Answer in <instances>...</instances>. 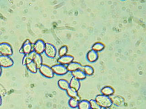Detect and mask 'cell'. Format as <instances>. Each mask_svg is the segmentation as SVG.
<instances>
[{
	"label": "cell",
	"instance_id": "cell-1",
	"mask_svg": "<svg viewBox=\"0 0 146 109\" xmlns=\"http://www.w3.org/2000/svg\"><path fill=\"white\" fill-rule=\"evenodd\" d=\"M95 100L102 108H110L112 104L111 98L108 96L103 95H97Z\"/></svg>",
	"mask_w": 146,
	"mask_h": 109
},
{
	"label": "cell",
	"instance_id": "cell-2",
	"mask_svg": "<svg viewBox=\"0 0 146 109\" xmlns=\"http://www.w3.org/2000/svg\"><path fill=\"white\" fill-rule=\"evenodd\" d=\"M0 53L1 55L10 56L13 54V50L11 45L6 42L0 44Z\"/></svg>",
	"mask_w": 146,
	"mask_h": 109
},
{
	"label": "cell",
	"instance_id": "cell-3",
	"mask_svg": "<svg viewBox=\"0 0 146 109\" xmlns=\"http://www.w3.org/2000/svg\"><path fill=\"white\" fill-rule=\"evenodd\" d=\"M41 74L48 78H52L54 76V73L51 67L47 65H42L39 67Z\"/></svg>",
	"mask_w": 146,
	"mask_h": 109
},
{
	"label": "cell",
	"instance_id": "cell-4",
	"mask_svg": "<svg viewBox=\"0 0 146 109\" xmlns=\"http://www.w3.org/2000/svg\"><path fill=\"white\" fill-rule=\"evenodd\" d=\"M13 60L9 56L0 55V66L4 68L11 67L13 65Z\"/></svg>",
	"mask_w": 146,
	"mask_h": 109
},
{
	"label": "cell",
	"instance_id": "cell-5",
	"mask_svg": "<svg viewBox=\"0 0 146 109\" xmlns=\"http://www.w3.org/2000/svg\"><path fill=\"white\" fill-rule=\"evenodd\" d=\"M33 46L31 41L29 40H26L23 44V46L20 50L21 53L26 54H29L33 52Z\"/></svg>",
	"mask_w": 146,
	"mask_h": 109
},
{
	"label": "cell",
	"instance_id": "cell-6",
	"mask_svg": "<svg viewBox=\"0 0 146 109\" xmlns=\"http://www.w3.org/2000/svg\"><path fill=\"white\" fill-rule=\"evenodd\" d=\"M33 48L36 53L40 54L45 51V43L42 40H38L33 45Z\"/></svg>",
	"mask_w": 146,
	"mask_h": 109
},
{
	"label": "cell",
	"instance_id": "cell-7",
	"mask_svg": "<svg viewBox=\"0 0 146 109\" xmlns=\"http://www.w3.org/2000/svg\"><path fill=\"white\" fill-rule=\"evenodd\" d=\"M51 68L54 73L56 75L62 76L67 74L68 72L67 67L62 64L54 65Z\"/></svg>",
	"mask_w": 146,
	"mask_h": 109
},
{
	"label": "cell",
	"instance_id": "cell-8",
	"mask_svg": "<svg viewBox=\"0 0 146 109\" xmlns=\"http://www.w3.org/2000/svg\"><path fill=\"white\" fill-rule=\"evenodd\" d=\"M44 51L46 54L50 58H54L56 56L57 53L56 48L51 44L46 43Z\"/></svg>",
	"mask_w": 146,
	"mask_h": 109
},
{
	"label": "cell",
	"instance_id": "cell-9",
	"mask_svg": "<svg viewBox=\"0 0 146 109\" xmlns=\"http://www.w3.org/2000/svg\"><path fill=\"white\" fill-rule=\"evenodd\" d=\"M74 60V57L71 56L65 55L58 58V62L62 65H68Z\"/></svg>",
	"mask_w": 146,
	"mask_h": 109
},
{
	"label": "cell",
	"instance_id": "cell-10",
	"mask_svg": "<svg viewBox=\"0 0 146 109\" xmlns=\"http://www.w3.org/2000/svg\"><path fill=\"white\" fill-rule=\"evenodd\" d=\"M66 67L68 72H73L78 70L82 69L83 66L79 63L72 62L69 64Z\"/></svg>",
	"mask_w": 146,
	"mask_h": 109
},
{
	"label": "cell",
	"instance_id": "cell-11",
	"mask_svg": "<svg viewBox=\"0 0 146 109\" xmlns=\"http://www.w3.org/2000/svg\"><path fill=\"white\" fill-rule=\"evenodd\" d=\"M98 57L99 56L97 52L93 50L89 51L87 55V60L90 62H94L98 60Z\"/></svg>",
	"mask_w": 146,
	"mask_h": 109
},
{
	"label": "cell",
	"instance_id": "cell-12",
	"mask_svg": "<svg viewBox=\"0 0 146 109\" xmlns=\"http://www.w3.org/2000/svg\"><path fill=\"white\" fill-rule=\"evenodd\" d=\"M70 87L73 89L75 91H78L80 90V80L77 79L74 77H73L71 79L70 83Z\"/></svg>",
	"mask_w": 146,
	"mask_h": 109
},
{
	"label": "cell",
	"instance_id": "cell-13",
	"mask_svg": "<svg viewBox=\"0 0 146 109\" xmlns=\"http://www.w3.org/2000/svg\"><path fill=\"white\" fill-rule=\"evenodd\" d=\"M72 75L73 77L79 80H83L86 77V75L81 70H78L72 72Z\"/></svg>",
	"mask_w": 146,
	"mask_h": 109
},
{
	"label": "cell",
	"instance_id": "cell-14",
	"mask_svg": "<svg viewBox=\"0 0 146 109\" xmlns=\"http://www.w3.org/2000/svg\"><path fill=\"white\" fill-rule=\"evenodd\" d=\"M66 91H67L68 95L71 98H74V99H76L78 101H80V98L78 95L77 91L70 87Z\"/></svg>",
	"mask_w": 146,
	"mask_h": 109
},
{
	"label": "cell",
	"instance_id": "cell-15",
	"mask_svg": "<svg viewBox=\"0 0 146 109\" xmlns=\"http://www.w3.org/2000/svg\"><path fill=\"white\" fill-rule=\"evenodd\" d=\"M33 60L34 61V62L35 63L36 66L38 68L40 67L41 65H42V57L41 55L38 54L36 53L35 52L33 58Z\"/></svg>",
	"mask_w": 146,
	"mask_h": 109
},
{
	"label": "cell",
	"instance_id": "cell-16",
	"mask_svg": "<svg viewBox=\"0 0 146 109\" xmlns=\"http://www.w3.org/2000/svg\"><path fill=\"white\" fill-rule=\"evenodd\" d=\"M79 109H90V101L87 100H82L79 101L78 106Z\"/></svg>",
	"mask_w": 146,
	"mask_h": 109
},
{
	"label": "cell",
	"instance_id": "cell-17",
	"mask_svg": "<svg viewBox=\"0 0 146 109\" xmlns=\"http://www.w3.org/2000/svg\"><path fill=\"white\" fill-rule=\"evenodd\" d=\"M58 85L62 90L67 91L70 88V83L65 79H59L58 81Z\"/></svg>",
	"mask_w": 146,
	"mask_h": 109
},
{
	"label": "cell",
	"instance_id": "cell-18",
	"mask_svg": "<svg viewBox=\"0 0 146 109\" xmlns=\"http://www.w3.org/2000/svg\"><path fill=\"white\" fill-rule=\"evenodd\" d=\"M101 92L103 95L109 97L114 94V90L110 86H105L102 89Z\"/></svg>",
	"mask_w": 146,
	"mask_h": 109
},
{
	"label": "cell",
	"instance_id": "cell-19",
	"mask_svg": "<svg viewBox=\"0 0 146 109\" xmlns=\"http://www.w3.org/2000/svg\"><path fill=\"white\" fill-rule=\"evenodd\" d=\"M111 100L112 104H114L116 106H120L122 105L124 103V100L122 98L119 97H115L113 98Z\"/></svg>",
	"mask_w": 146,
	"mask_h": 109
},
{
	"label": "cell",
	"instance_id": "cell-20",
	"mask_svg": "<svg viewBox=\"0 0 146 109\" xmlns=\"http://www.w3.org/2000/svg\"><path fill=\"white\" fill-rule=\"evenodd\" d=\"M82 69L83 70L84 72L85 73V74L88 76H91L94 73V70L92 67H91V66H83Z\"/></svg>",
	"mask_w": 146,
	"mask_h": 109
},
{
	"label": "cell",
	"instance_id": "cell-21",
	"mask_svg": "<svg viewBox=\"0 0 146 109\" xmlns=\"http://www.w3.org/2000/svg\"><path fill=\"white\" fill-rule=\"evenodd\" d=\"M105 48V45L103 44L100 42L95 43L92 46V50L98 52L102 51Z\"/></svg>",
	"mask_w": 146,
	"mask_h": 109
},
{
	"label": "cell",
	"instance_id": "cell-22",
	"mask_svg": "<svg viewBox=\"0 0 146 109\" xmlns=\"http://www.w3.org/2000/svg\"><path fill=\"white\" fill-rule=\"evenodd\" d=\"M79 101H78L76 99L74 98H71L69 101H68V104L69 106L72 108H75L77 107L78 104H79Z\"/></svg>",
	"mask_w": 146,
	"mask_h": 109
},
{
	"label": "cell",
	"instance_id": "cell-23",
	"mask_svg": "<svg viewBox=\"0 0 146 109\" xmlns=\"http://www.w3.org/2000/svg\"><path fill=\"white\" fill-rule=\"evenodd\" d=\"M67 52V47L65 46V45H64V46L62 47H61L59 49V51H58V55H59V56H63L66 55Z\"/></svg>",
	"mask_w": 146,
	"mask_h": 109
},
{
	"label": "cell",
	"instance_id": "cell-24",
	"mask_svg": "<svg viewBox=\"0 0 146 109\" xmlns=\"http://www.w3.org/2000/svg\"><path fill=\"white\" fill-rule=\"evenodd\" d=\"M90 108L92 109H102V107L98 104L96 100H91L90 101Z\"/></svg>",
	"mask_w": 146,
	"mask_h": 109
},
{
	"label": "cell",
	"instance_id": "cell-25",
	"mask_svg": "<svg viewBox=\"0 0 146 109\" xmlns=\"http://www.w3.org/2000/svg\"><path fill=\"white\" fill-rule=\"evenodd\" d=\"M7 91L5 89L3 85H1V84H0V95L4 97L5 95H6Z\"/></svg>",
	"mask_w": 146,
	"mask_h": 109
},
{
	"label": "cell",
	"instance_id": "cell-26",
	"mask_svg": "<svg viewBox=\"0 0 146 109\" xmlns=\"http://www.w3.org/2000/svg\"><path fill=\"white\" fill-rule=\"evenodd\" d=\"M1 73H2V68L1 66H0V76H1Z\"/></svg>",
	"mask_w": 146,
	"mask_h": 109
},
{
	"label": "cell",
	"instance_id": "cell-27",
	"mask_svg": "<svg viewBox=\"0 0 146 109\" xmlns=\"http://www.w3.org/2000/svg\"><path fill=\"white\" fill-rule=\"evenodd\" d=\"M2 103V99H1V97L0 95V106H1Z\"/></svg>",
	"mask_w": 146,
	"mask_h": 109
},
{
	"label": "cell",
	"instance_id": "cell-28",
	"mask_svg": "<svg viewBox=\"0 0 146 109\" xmlns=\"http://www.w3.org/2000/svg\"><path fill=\"white\" fill-rule=\"evenodd\" d=\"M110 109L109 108H105V109Z\"/></svg>",
	"mask_w": 146,
	"mask_h": 109
},
{
	"label": "cell",
	"instance_id": "cell-29",
	"mask_svg": "<svg viewBox=\"0 0 146 109\" xmlns=\"http://www.w3.org/2000/svg\"></svg>",
	"mask_w": 146,
	"mask_h": 109
}]
</instances>
